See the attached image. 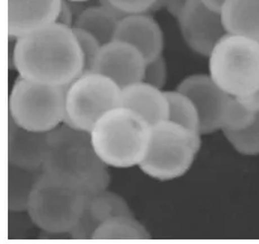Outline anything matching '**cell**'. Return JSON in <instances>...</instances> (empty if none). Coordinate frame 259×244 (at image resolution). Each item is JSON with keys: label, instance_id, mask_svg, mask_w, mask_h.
<instances>
[{"label": "cell", "instance_id": "9c48e42d", "mask_svg": "<svg viewBox=\"0 0 259 244\" xmlns=\"http://www.w3.org/2000/svg\"><path fill=\"white\" fill-rule=\"evenodd\" d=\"M177 19L184 41L204 57L210 56L215 44L227 34L221 12L208 8L201 0H187Z\"/></svg>", "mask_w": 259, "mask_h": 244}, {"label": "cell", "instance_id": "8fae6325", "mask_svg": "<svg viewBox=\"0 0 259 244\" xmlns=\"http://www.w3.org/2000/svg\"><path fill=\"white\" fill-rule=\"evenodd\" d=\"M147 60L139 50L127 42L113 40L104 44L94 71L105 75L124 88L143 82Z\"/></svg>", "mask_w": 259, "mask_h": 244}, {"label": "cell", "instance_id": "ffe728a7", "mask_svg": "<svg viewBox=\"0 0 259 244\" xmlns=\"http://www.w3.org/2000/svg\"><path fill=\"white\" fill-rule=\"evenodd\" d=\"M150 234L133 216H115L94 232L92 240H149Z\"/></svg>", "mask_w": 259, "mask_h": 244}, {"label": "cell", "instance_id": "7402d4cb", "mask_svg": "<svg viewBox=\"0 0 259 244\" xmlns=\"http://www.w3.org/2000/svg\"><path fill=\"white\" fill-rule=\"evenodd\" d=\"M228 142L242 155H259V113L255 122L238 131H223Z\"/></svg>", "mask_w": 259, "mask_h": 244}, {"label": "cell", "instance_id": "5bb4252c", "mask_svg": "<svg viewBox=\"0 0 259 244\" xmlns=\"http://www.w3.org/2000/svg\"><path fill=\"white\" fill-rule=\"evenodd\" d=\"M115 216H133V213L121 196L104 190L88 198L80 220L69 234L73 240H92L96 228Z\"/></svg>", "mask_w": 259, "mask_h": 244}, {"label": "cell", "instance_id": "2e32d148", "mask_svg": "<svg viewBox=\"0 0 259 244\" xmlns=\"http://www.w3.org/2000/svg\"><path fill=\"white\" fill-rule=\"evenodd\" d=\"M121 107L136 111L151 126L169 119V103L165 92L146 82L122 88Z\"/></svg>", "mask_w": 259, "mask_h": 244}, {"label": "cell", "instance_id": "7a4b0ae2", "mask_svg": "<svg viewBox=\"0 0 259 244\" xmlns=\"http://www.w3.org/2000/svg\"><path fill=\"white\" fill-rule=\"evenodd\" d=\"M43 172L80 182L91 196L109 184L107 165L95 152L91 132L66 123L48 132Z\"/></svg>", "mask_w": 259, "mask_h": 244}, {"label": "cell", "instance_id": "3957f363", "mask_svg": "<svg viewBox=\"0 0 259 244\" xmlns=\"http://www.w3.org/2000/svg\"><path fill=\"white\" fill-rule=\"evenodd\" d=\"M95 152L107 166L132 167L147 155L151 124L125 107L104 113L91 131Z\"/></svg>", "mask_w": 259, "mask_h": 244}, {"label": "cell", "instance_id": "52a82bcc", "mask_svg": "<svg viewBox=\"0 0 259 244\" xmlns=\"http://www.w3.org/2000/svg\"><path fill=\"white\" fill-rule=\"evenodd\" d=\"M67 87L19 77L9 95V118L26 130L50 132L64 120Z\"/></svg>", "mask_w": 259, "mask_h": 244}, {"label": "cell", "instance_id": "4dcf8cb0", "mask_svg": "<svg viewBox=\"0 0 259 244\" xmlns=\"http://www.w3.org/2000/svg\"><path fill=\"white\" fill-rule=\"evenodd\" d=\"M70 3H84V2H89V0H68Z\"/></svg>", "mask_w": 259, "mask_h": 244}, {"label": "cell", "instance_id": "e0dca14e", "mask_svg": "<svg viewBox=\"0 0 259 244\" xmlns=\"http://www.w3.org/2000/svg\"><path fill=\"white\" fill-rule=\"evenodd\" d=\"M221 16L227 33L259 41V0H227Z\"/></svg>", "mask_w": 259, "mask_h": 244}, {"label": "cell", "instance_id": "9a60e30c", "mask_svg": "<svg viewBox=\"0 0 259 244\" xmlns=\"http://www.w3.org/2000/svg\"><path fill=\"white\" fill-rule=\"evenodd\" d=\"M48 132H34L17 126L9 118L8 162L29 171L43 172Z\"/></svg>", "mask_w": 259, "mask_h": 244}, {"label": "cell", "instance_id": "f546056e", "mask_svg": "<svg viewBox=\"0 0 259 244\" xmlns=\"http://www.w3.org/2000/svg\"><path fill=\"white\" fill-rule=\"evenodd\" d=\"M201 2L208 8L213 9V11L221 12L223 5L227 2V0H201Z\"/></svg>", "mask_w": 259, "mask_h": 244}, {"label": "cell", "instance_id": "8992f818", "mask_svg": "<svg viewBox=\"0 0 259 244\" xmlns=\"http://www.w3.org/2000/svg\"><path fill=\"white\" fill-rule=\"evenodd\" d=\"M210 76L233 97L259 89V41L227 33L208 56Z\"/></svg>", "mask_w": 259, "mask_h": 244}, {"label": "cell", "instance_id": "5b68a950", "mask_svg": "<svg viewBox=\"0 0 259 244\" xmlns=\"http://www.w3.org/2000/svg\"><path fill=\"white\" fill-rule=\"evenodd\" d=\"M201 148V133L170 120L151 126L147 155L141 171L159 181L183 177L193 165Z\"/></svg>", "mask_w": 259, "mask_h": 244}, {"label": "cell", "instance_id": "f1b7e54d", "mask_svg": "<svg viewBox=\"0 0 259 244\" xmlns=\"http://www.w3.org/2000/svg\"><path fill=\"white\" fill-rule=\"evenodd\" d=\"M242 106H245L248 110L255 113H259V89L248 94L246 96L237 97Z\"/></svg>", "mask_w": 259, "mask_h": 244}, {"label": "cell", "instance_id": "30bf717a", "mask_svg": "<svg viewBox=\"0 0 259 244\" xmlns=\"http://www.w3.org/2000/svg\"><path fill=\"white\" fill-rule=\"evenodd\" d=\"M177 91L192 99L200 114L201 134L222 130L232 96L218 85L210 75H192L179 84Z\"/></svg>", "mask_w": 259, "mask_h": 244}, {"label": "cell", "instance_id": "ac0fdd59", "mask_svg": "<svg viewBox=\"0 0 259 244\" xmlns=\"http://www.w3.org/2000/svg\"><path fill=\"white\" fill-rule=\"evenodd\" d=\"M119 19L104 6H94L83 9L74 19L73 27L91 33L102 46L115 38Z\"/></svg>", "mask_w": 259, "mask_h": 244}, {"label": "cell", "instance_id": "4fadbf2b", "mask_svg": "<svg viewBox=\"0 0 259 244\" xmlns=\"http://www.w3.org/2000/svg\"><path fill=\"white\" fill-rule=\"evenodd\" d=\"M114 40L127 42L140 51L147 62L161 56L163 36L159 24L146 14H132L119 19Z\"/></svg>", "mask_w": 259, "mask_h": 244}, {"label": "cell", "instance_id": "4316f807", "mask_svg": "<svg viewBox=\"0 0 259 244\" xmlns=\"http://www.w3.org/2000/svg\"><path fill=\"white\" fill-rule=\"evenodd\" d=\"M187 0H158L157 4L154 5L152 9H159L165 7L167 11L170 13L174 17H178L179 13L182 12L184 5L186 4Z\"/></svg>", "mask_w": 259, "mask_h": 244}, {"label": "cell", "instance_id": "ba28073f", "mask_svg": "<svg viewBox=\"0 0 259 244\" xmlns=\"http://www.w3.org/2000/svg\"><path fill=\"white\" fill-rule=\"evenodd\" d=\"M122 88L105 75L82 73L67 87L63 123L91 132L104 113L121 107Z\"/></svg>", "mask_w": 259, "mask_h": 244}, {"label": "cell", "instance_id": "d6986e66", "mask_svg": "<svg viewBox=\"0 0 259 244\" xmlns=\"http://www.w3.org/2000/svg\"><path fill=\"white\" fill-rule=\"evenodd\" d=\"M43 172L29 171L9 165L8 171V208L11 212L27 211L29 196L34 184Z\"/></svg>", "mask_w": 259, "mask_h": 244}, {"label": "cell", "instance_id": "484cf974", "mask_svg": "<svg viewBox=\"0 0 259 244\" xmlns=\"http://www.w3.org/2000/svg\"><path fill=\"white\" fill-rule=\"evenodd\" d=\"M123 15L144 14L151 11L158 0H108Z\"/></svg>", "mask_w": 259, "mask_h": 244}, {"label": "cell", "instance_id": "7c38bea8", "mask_svg": "<svg viewBox=\"0 0 259 244\" xmlns=\"http://www.w3.org/2000/svg\"><path fill=\"white\" fill-rule=\"evenodd\" d=\"M62 0H8V34L17 39L58 21Z\"/></svg>", "mask_w": 259, "mask_h": 244}, {"label": "cell", "instance_id": "44dd1931", "mask_svg": "<svg viewBox=\"0 0 259 244\" xmlns=\"http://www.w3.org/2000/svg\"><path fill=\"white\" fill-rule=\"evenodd\" d=\"M165 94L169 103L168 120L201 133L200 114L192 99L179 91H168Z\"/></svg>", "mask_w": 259, "mask_h": 244}, {"label": "cell", "instance_id": "83f0119b", "mask_svg": "<svg viewBox=\"0 0 259 244\" xmlns=\"http://www.w3.org/2000/svg\"><path fill=\"white\" fill-rule=\"evenodd\" d=\"M58 23L66 25V26L69 27H73V12L71 9L70 4H69L68 0H62V5H61V9H60L59 13V17H58Z\"/></svg>", "mask_w": 259, "mask_h": 244}, {"label": "cell", "instance_id": "cb8c5ba5", "mask_svg": "<svg viewBox=\"0 0 259 244\" xmlns=\"http://www.w3.org/2000/svg\"><path fill=\"white\" fill-rule=\"evenodd\" d=\"M72 28L74 34H76L83 56V73L93 72L98 59L99 52H101V49L103 47L102 43L94 36H92L91 33L80 28Z\"/></svg>", "mask_w": 259, "mask_h": 244}, {"label": "cell", "instance_id": "d4e9b609", "mask_svg": "<svg viewBox=\"0 0 259 244\" xmlns=\"http://www.w3.org/2000/svg\"><path fill=\"white\" fill-rule=\"evenodd\" d=\"M167 62L161 54V56L153 59V60L147 62L146 71H144L143 82L161 89L165 86V84L167 82Z\"/></svg>", "mask_w": 259, "mask_h": 244}, {"label": "cell", "instance_id": "6da1fadb", "mask_svg": "<svg viewBox=\"0 0 259 244\" xmlns=\"http://www.w3.org/2000/svg\"><path fill=\"white\" fill-rule=\"evenodd\" d=\"M13 62L28 81L69 86L83 73V56L72 27L58 22L16 39Z\"/></svg>", "mask_w": 259, "mask_h": 244}, {"label": "cell", "instance_id": "603a6c76", "mask_svg": "<svg viewBox=\"0 0 259 244\" xmlns=\"http://www.w3.org/2000/svg\"><path fill=\"white\" fill-rule=\"evenodd\" d=\"M256 118L257 113L248 110L237 97L232 96L224 117L222 131L242 130L255 122Z\"/></svg>", "mask_w": 259, "mask_h": 244}, {"label": "cell", "instance_id": "277c9868", "mask_svg": "<svg viewBox=\"0 0 259 244\" xmlns=\"http://www.w3.org/2000/svg\"><path fill=\"white\" fill-rule=\"evenodd\" d=\"M91 197L80 182L43 172L29 196L27 213L39 230L51 234L70 233Z\"/></svg>", "mask_w": 259, "mask_h": 244}]
</instances>
